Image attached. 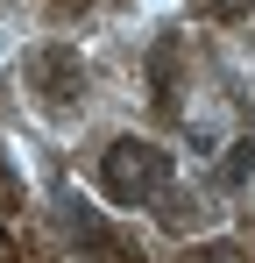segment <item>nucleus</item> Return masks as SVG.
Masks as SVG:
<instances>
[{
  "mask_svg": "<svg viewBox=\"0 0 255 263\" xmlns=\"http://www.w3.org/2000/svg\"><path fill=\"white\" fill-rule=\"evenodd\" d=\"M255 178V142L241 135V142H227V157H220V185L234 192V185H248Z\"/></svg>",
  "mask_w": 255,
  "mask_h": 263,
  "instance_id": "obj_5",
  "label": "nucleus"
},
{
  "mask_svg": "<svg viewBox=\"0 0 255 263\" xmlns=\"http://www.w3.org/2000/svg\"><path fill=\"white\" fill-rule=\"evenodd\" d=\"M7 256H14V242H7V228H0V263H7Z\"/></svg>",
  "mask_w": 255,
  "mask_h": 263,
  "instance_id": "obj_9",
  "label": "nucleus"
},
{
  "mask_svg": "<svg viewBox=\"0 0 255 263\" xmlns=\"http://www.w3.org/2000/svg\"><path fill=\"white\" fill-rule=\"evenodd\" d=\"M50 7H57V14H85L92 0H50Z\"/></svg>",
  "mask_w": 255,
  "mask_h": 263,
  "instance_id": "obj_8",
  "label": "nucleus"
},
{
  "mask_svg": "<svg viewBox=\"0 0 255 263\" xmlns=\"http://www.w3.org/2000/svg\"><path fill=\"white\" fill-rule=\"evenodd\" d=\"M57 220H64V235H71V249L78 256H107V263H142V249L128 242L121 228H107L99 206H85L78 192H57Z\"/></svg>",
  "mask_w": 255,
  "mask_h": 263,
  "instance_id": "obj_2",
  "label": "nucleus"
},
{
  "mask_svg": "<svg viewBox=\"0 0 255 263\" xmlns=\"http://www.w3.org/2000/svg\"><path fill=\"white\" fill-rule=\"evenodd\" d=\"M199 7H206L213 22H248L255 14V0H199Z\"/></svg>",
  "mask_w": 255,
  "mask_h": 263,
  "instance_id": "obj_7",
  "label": "nucleus"
},
{
  "mask_svg": "<svg viewBox=\"0 0 255 263\" xmlns=\"http://www.w3.org/2000/svg\"><path fill=\"white\" fill-rule=\"evenodd\" d=\"M29 86H36V100L42 107H78L85 100V57L71 43H42V50H29Z\"/></svg>",
  "mask_w": 255,
  "mask_h": 263,
  "instance_id": "obj_3",
  "label": "nucleus"
},
{
  "mask_svg": "<svg viewBox=\"0 0 255 263\" xmlns=\"http://www.w3.org/2000/svg\"><path fill=\"white\" fill-rule=\"evenodd\" d=\"M184 263H248V256H241L234 242H199V249H192Z\"/></svg>",
  "mask_w": 255,
  "mask_h": 263,
  "instance_id": "obj_6",
  "label": "nucleus"
},
{
  "mask_svg": "<svg viewBox=\"0 0 255 263\" xmlns=\"http://www.w3.org/2000/svg\"><path fill=\"white\" fill-rule=\"evenodd\" d=\"M99 185H107L114 206H156V192L170 185V149L142 142V135L107 142V157H99Z\"/></svg>",
  "mask_w": 255,
  "mask_h": 263,
  "instance_id": "obj_1",
  "label": "nucleus"
},
{
  "mask_svg": "<svg viewBox=\"0 0 255 263\" xmlns=\"http://www.w3.org/2000/svg\"><path fill=\"white\" fill-rule=\"evenodd\" d=\"M149 100L156 114H177V36H156L149 50Z\"/></svg>",
  "mask_w": 255,
  "mask_h": 263,
  "instance_id": "obj_4",
  "label": "nucleus"
}]
</instances>
